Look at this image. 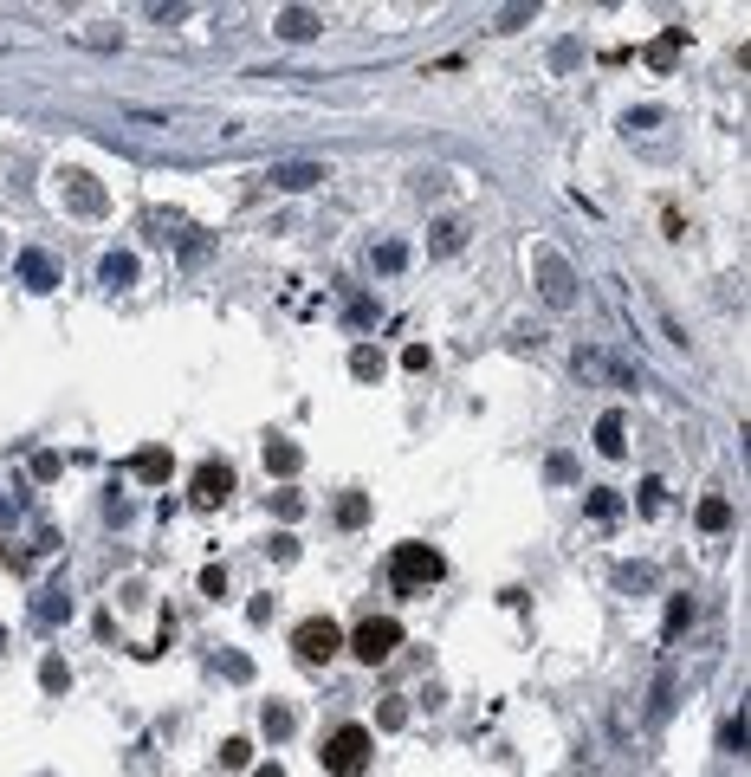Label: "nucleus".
<instances>
[{"label": "nucleus", "mask_w": 751, "mask_h": 777, "mask_svg": "<svg viewBox=\"0 0 751 777\" xmlns=\"http://www.w3.org/2000/svg\"><path fill=\"white\" fill-rule=\"evenodd\" d=\"M441 577H447V557L434 551V544H395L389 551V583L402 596H428Z\"/></svg>", "instance_id": "1"}, {"label": "nucleus", "mask_w": 751, "mask_h": 777, "mask_svg": "<svg viewBox=\"0 0 751 777\" xmlns=\"http://www.w3.org/2000/svg\"><path fill=\"white\" fill-rule=\"evenodd\" d=\"M370 752H376V739H370V726H337L331 739H324V771L331 777H363V765H370Z\"/></svg>", "instance_id": "2"}, {"label": "nucleus", "mask_w": 751, "mask_h": 777, "mask_svg": "<svg viewBox=\"0 0 751 777\" xmlns=\"http://www.w3.org/2000/svg\"><path fill=\"white\" fill-rule=\"evenodd\" d=\"M402 648V622L395 616H363L357 629H350V654H357V661H389V654Z\"/></svg>", "instance_id": "3"}, {"label": "nucleus", "mask_w": 751, "mask_h": 777, "mask_svg": "<svg viewBox=\"0 0 751 777\" xmlns=\"http://www.w3.org/2000/svg\"><path fill=\"white\" fill-rule=\"evenodd\" d=\"M538 292H544V305H551V311H570V305H577V272L564 266V253L538 247Z\"/></svg>", "instance_id": "4"}, {"label": "nucleus", "mask_w": 751, "mask_h": 777, "mask_svg": "<svg viewBox=\"0 0 751 777\" xmlns=\"http://www.w3.org/2000/svg\"><path fill=\"white\" fill-rule=\"evenodd\" d=\"M292 648H298V661L318 667V661H331V654L344 648V629H337L331 616H305V622L292 629Z\"/></svg>", "instance_id": "5"}, {"label": "nucleus", "mask_w": 751, "mask_h": 777, "mask_svg": "<svg viewBox=\"0 0 751 777\" xmlns=\"http://www.w3.org/2000/svg\"><path fill=\"white\" fill-rule=\"evenodd\" d=\"M227 493H234V467H227V460H201L195 480H188V499H195V506H221Z\"/></svg>", "instance_id": "6"}, {"label": "nucleus", "mask_w": 751, "mask_h": 777, "mask_svg": "<svg viewBox=\"0 0 751 777\" xmlns=\"http://www.w3.org/2000/svg\"><path fill=\"white\" fill-rule=\"evenodd\" d=\"M266 182H272V188H285V195H305V188L331 182V169H324V162H272Z\"/></svg>", "instance_id": "7"}, {"label": "nucleus", "mask_w": 751, "mask_h": 777, "mask_svg": "<svg viewBox=\"0 0 751 777\" xmlns=\"http://www.w3.org/2000/svg\"><path fill=\"white\" fill-rule=\"evenodd\" d=\"M59 188H65V201H72L78 214H104V188L91 182L85 169H65V175H59Z\"/></svg>", "instance_id": "8"}, {"label": "nucleus", "mask_w": 751, "mask_h": 777, "mask_svg": "<svg viewBox=\"0 0 751 777\" xmlns=\"http://www.w3.org/2000/svg\"><path fill=\"white\" fill-rule=\"evenodd\" d=\"M20 285H26V292H59V266H52L46 253L26 247V253H20Z\"/></svg>", "instance_id": "9"}, {"label": "nucleus", "mask_w": 751, "mask_h": 777, "mask_svg": "<svg viewBox=\"0 0 751 777\" xmlns=\"http://www.w3.org/2000/svg\"><path fill=\"white\" fill-rule=\"evenodd\" d=\"M318 13H311V7H285L279 13V20H272V33H279V39H292V46H305V39H318Z\"/></svg>", "instance_id": "10"}, {"label": "nucleus", "mask_w": 751, "mask_h": 777, "mask_svg": "<svg viewBox=\"0 0 751 777\" xmlns=\"http://www.w3.org/2000/svg\"><path fill=\"white\" fill-rule=\"evenodd\" d=\"M130 480L162 486V480H169V447H143V454H130Z\"/></svg>", "instance_id": "11"}, {"label": "nucleus", "mask_w": 751, "mask_h": 777, "mask_svg": "<svg viewBox=\"0 0 751 777\" xmlns=\"http://www.w3.org/2000/svg\"><path fill=\"white\" fill-rule=\"evenodd\" d=\"M98 279L111 285V292H124V285H136V253H104Z\"/></svg>", "instance_id": "12"}, {"label": "nucleus", "mask_w": 751, "mask_h": 777, "mask_svg": "<svg viewBox=\"0 0 751 777\" xmlns=\"http://www.w3.org/2000/svg\"><path fill=\"white\" fill-rule=\"evenodd\" d=\"M680 46H687V26H667V33L648 46V65H654V72H667V65L680 59Z\"/></svg>", "instance_id": "13"}, {"label": "nucleus", "mask_w": 751, "mask_h": 777, "mask_svg": "<svg viewBox=\"0 0 751 777\" xmlns=\"http://www.w3.org/2000/svg\"><path fill=\"white\" fill-rule=\"evenodd\" d=\"M693 629V596H667V616H661V635L667 642H680V635Z\"/></svg>", "instance_id": "14"}, {"label": "nucleus", "mask_w": 751, "mask_h": 777, "mask_svg": "<svg viewBox=\"0 0 751 777\" xmlns=\"http://www.w3.org/2000/svg\"><path fill=\"white\" fill-rule=\"evenodd\" d=\"M259 726H266V739H272V745H285V739L298 732V713H292V706H279V700H272L266 713H259Z\"/></svg>", "instance_id": "15"}, {"label": "nucleus", "mask_w": 751, "mask_h": 777, "mask_svg": "<svg viewBox=\"0 0 751 777\" xmlns=\"http://www.w3.org/2000/svg\"><path fill=\"white\" fill-rule=\"evenodd\" d=\"M382 370H389V363H382L376 344H357V350H350V376H357V383H382Z\"/></svg>", "instance_id": "16"}, {"label": "nucleus", "mask_w": 751, "mask_h": 777, "mask_svg": "<svg viewBox=\"0 0 751 777\" xmlns=\"http://www.w3.org/2000/svg\"><path fill=\"white\" fill-rule=\"evenodd\" d=\"M298 467H305V454H298L292 441H266V473H279V480H292Z\"/></svg>", "instance_id": "17"}, {"label": "nucleus", "mask_w": 751, "mask_h": 777, "mask_svg": "<svg viewBox=\"0 0 751 777\" xmlns=\"http://www.w3.org/2000/svg\"><path fill=\"white\" fill-rule=\"evenodd\" d=\"M693 518H700V531H726V525H732V499H726V493H706Z\"/></svg>", "instance_id": "18"}, {"label": "nucleus", "mask_w": 751, "mask_h": 777, "mask_svg": "<svg viewBox=\"0 0 751 777\" xmlns=\"http://www.w3.org/2000/svg\"><path fill=\"white\" fill-rule=\"evenodd\" d=\"M622 434H628V428H622V415H616V408H609V415H603V421H596V454H609V460H616V454H622V447H628V441H622Z\"/></svg>", "instance_id": "19"}, {"label": "nucleus", "mask_w": 751, "mask_h": 777, "mask_svg": "<svg viewBox=\"0 0 751 777\" xmlns=\"http://www.w3.org/2000/svg\"><path fill=\"white\" fill-rule=\"evenodd\" d=\"M39 687H46V693H65V687H72V667H65L59 654H46V661H39Z\"/></svg>", "instance_id": "20"}, {"label": "nucleus", "mask_w": 751, "mask_h": 777, "mask_svg": "<svg viewBox=\"0 0 751 777\" xmlns=\"http://www.w3.org/2000/svg\"><path fill=\"white\" fill-rule=\"evenodd\" d=\"M719 752H732V758H745V706L719 726Z\"/></svg>", "instance_id": "21"}, {"label": "nucleus", "mask_w": 751, "mask_h": 777, "mask_svg": "<svg viewBox=\"0 0 751 777\" xmlns=\"http://www.w3.org/2000/svg\"><path fill=\"white\" fill-rule=\"evenodd\" d=\"M363 518H370V499H363V493H344V499H337V525H344V531H357Z\"/></svg>", "instance_id": "22"}, {"label": "nucleus", "mask_w": 751, "mask_h": 777, "mask_svg": "<svg viewBox=\"0 0 751 777\" xmlns=\"http://www.w3.org/2000/svg\"><path fill=\"white\" fill-rule=\"evenodd\" d=\"M590 518H596V525H616V518H622V499L609 493V486H596V493H590Z\"/></svg>", "instance_id": "23"}, {"label": "nucleus", "mask_w": 751, "mask_h": 777, "mask_svg": "<svg viewBox=\"0 0 751 777\" xmlns=\"http://www.w3.org/2000/svg\"><path fill=\"white\" fill-rule=\"evenodd\" d=\"M460 240H467V227L447 214V221H434V253H460Z\"/></svg>", "instance_id": "24"}, {"label": "nucleus", "mask_w": 751, "mask_h": 777, "mask_svg": "<svg viewBox=\"0 0 751 777\" xmlns=\"http://www.w3.org/2000/svg\"><path fill=\"white\" fill-rule=\"evenodd\" d=\"M33 616H39V622H65V616H72V596H65V590L39 596V603H33Z\"/></svg>", "instance_id": "25"}, {"label": "nucleus", "mask_w": 751, "mask_h": 777, "mask_svg": "<svg viewBox=\"0 0 751 777\" xmlns=\"http://www.w3.org/2000/svg\"><path fill=\"white\" fill-rule=\"evenodd\" d=\"M253 765V745L247 739H221V771H247Z\"/></svg>", "instance_id": "26"}, {"label": "nucleus", "mask_w": 751, "mask_h": 777, "mask_svg": "<svg viewBox=\"0 0 751 777\" xmlns=\"http://www.w3.org/2000/svg\"><path fill=\"white\" fill-rule=\"evenodd\" d=\"M408 266V247H402V240H382V247H376V272H402Z\"/></svg>", "instance_id": "27"}, {"label": "nucleus", "mask_w": 751, "mask_h": 777, "mask_svg": "<svg viewBox=\"0 0 751 777\" xmlns=\"http://www.w3.org/2000/svg\"><path fill=\"white\" fill-rule=\"evenodd\" d=\"M667 706H674V674L654 680V700H648V719H667Z\"/></svg>", "instance_id": "28"}, {"label": "nucleus", "mask_w": 751, "mask_h": 777, "mask_svg": "<svg viewBox=\"0 0 751 777\" xmlns=\"http://www.w3.org/2000/svg\"><path fill=\"white\" fill-rule=\"evenodd\" d=\"M616 583H622V590H648V583H654V564H622Z\"/></svg>", "instance_id": "29"}, {"label": "nucleus", "mask_w": 751, "mask_h": 777, "mask_svg": "<svg viewBox=\"0 0 751 777\" xmlns=\"http://www.w3.org/2000/svg\"><path fill=\"white\" fill-rule=\"evenodd\" d=\"M544 473H551L557 486H570V480H577V460H570V454H551V460H544Z\"/></svg>", "instance_id": "30"}, {"label": "nucleus", "mask_w": 751, "mask_h": 777, "mask_svg": "<svg viewBox=\"0 0 751 777\" xmlns=\"http://www.w3.org/2000/svg\"><path fill=\"white\" fill-rule=\"evenodd\" d=\"M201 596H214V603L227 596V570H221V564H208V570H201Z\"/></svg>", "instance_id": "31"}, {"label": "nucleus", "mask_w": 751, "mask_h": 777, "mask_svg": "<svg viewBox=\"0 0 751 777\" xmlns=\"http://www.w3.org/2000/svg\"><path fill=\"white\" fill-rule=\"evenodd\" d=\"M376 719H382V732H402V726H408V706H402V700H382Z\"/></svg>", "instance_id": "32"}, {"label": "nucleus", "mask_w": 751, "mask_h": 777, "mask_svg": "<svg viewBox=\"0 0 751 777\" xmlns=\"http://www.w3.org/2000/svg\"><path fill=\"white\" fill-rule=\"evenodd\" d=\"M344 318H350V331H363V324H376V305H370V298H350Z\"/></svg>", "instance_id": "33"}, {"label": "nucleus", "mask_w": 751, "mask_h": 777, "mask_svg": "<svg viewBox=\"0 0 751 777\" xmlns=\"http://www.w3.org/2000/svg\"><path fill=\"white\" fill-rule=\"evenodd\" d=\"M402 370H434V350L428 344H408L402 350Z\"/></svg>", "instance_id": "34"}, {"label": "nucleus", "mask_w": 751, "mask_h": 777, "mask_svg": "<svg viewBox=\"0 0 751 777\" xmlns=\"http://www.w3.org/2000/svg\"><path fill=\"white\" fill-rule=\"evenodd\" d=\"M59 467H65V460L52 454V447H46V454H33V480H59Z\"/></svg>", "instance_id": "35"}, {"label": "nucleus", "mask_w": 751, "mask_h": 777, "mask_svg": "<svg viewBox=\"0 0 751 777\" xmlns=\"http://www.w3.org/2000/svg\"><path fill=\"white\" fill-rule=\"evenodd\" d=\"M667 506V486L661 480H641V512H661Z\"/></svg>", "instance_id": "36"}, {"label": "nucleus", "mask_w": 751, "mask_h": 777, "mask_svg": "<svg viewBox=\"0 0 751 777\" xmlns=\"http://www.w3.org/2000/svg\"><path fill=\"white\" fill-rule=\"evenodd\" d=\"M221 674L227 680H253V661H247V654H221Z\"/></svg>", "instance_id": "37"}, {"label": "nucleus", "mask_w": 751, "mask_h": 777, "mask_svg": "<svg viewBox=\"0 0 751 777\" xmlns=\"http://www.w3.org/2000/svg\"><path fill=\"white\" fill-rule=\"evenodd\" d=\"M266 551H272V557H279V564H292V557H298V538H292V531H279V538H272V544H266Z\"/></svg>", "instance_id": "38"}, {"label": "nucleus", "mask_w": 751, "mask_h": 777, "mask_svg": "<svg viewBox=\"0 0 751 777\" xmlns=\"http://www.w3.org/2000/svg\"><path fill=\"white\" fill-rule=\"evenodd\" d=\"M272 506H279V518H298V512H305V499H298V493H272Z\"/></svg>", "instance_id": "39"}, {"label": "nucleus", "mask_w": 751, "mask_h": 777, "mask_svg": "<svg viewBox=\"0 0 751 777\" xmlns=\"http://www.w3.org/2000/svg\"><path fill=\"white\" fill-rule=\"evenodd\" d=\"M253 777H285V765H279V758H272V765H259Z\"/></svg>", "instance_id": "40"}, {"label": "nucleus", "mask_w": 751, "mask_h": 777, "mask_svg": "<svg viewBox=\"0 0 751 777\" xmlns=\"http://www.w3.org/2000/svg\"><path fill=\"white\" fill-rule=\"evenodd\" d=\"M0 654H7V629H0Z\"/></svg>", "instance_id": "41"}]
</instances>
